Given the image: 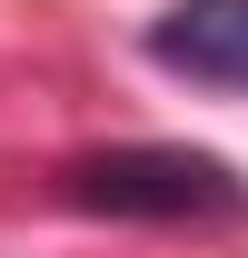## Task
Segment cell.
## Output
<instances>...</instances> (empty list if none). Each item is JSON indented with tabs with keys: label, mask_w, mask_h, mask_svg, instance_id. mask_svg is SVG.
<instances>
[{
	"label": "cell",
	"mask_w": 248,
	"mask_h": 258,
	"mask_svg": "<svg viewBox=\"0 0 248 258\" xmlns=\"http://www.w3.org/2000/svg\"><path fill=\"white\" fill-rule=\"evenodd\" d=\"M60 199L99 219H248V179L209 149H90L60 169Z\"/></svg>",
	"instance_id": "obj_1"
},
{
	"label": "cell",
	"mask_w": 248,
	"mask_h": 258,
	"mask_svg": "<svg viewBox=\"0 0 248 258\" xmlns=\"http://www.w3.org/2000/svg\"><path fill=\"white\" fill-rule=\"evenodd\" d=\"M159 70L209 80V90H248V0H169L149 30H139Z\"/></svg>",
	"instance_id": "obj_2"
}]
</instances>
